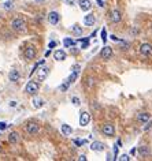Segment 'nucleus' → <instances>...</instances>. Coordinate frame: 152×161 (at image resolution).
<instances>
[{"label":"nucleus","instance_id":"obj_1","mask_svg":"<svg viewBox=\"0 0 152 161\" xmlns=\"http://www.w3.org/2000/svg\"><path fill=\"white\" fill-rule=\"evenodd\" d=\"M11 29L15 31V33H19V34H22V33H26L27 27H26V21L23 19V18H14L12 21H11Z\"/></svg>","mask_w":152,"mask_h":161},{"label":"nucleus","instance_id":"obj_2","mask_svg":"<svg viewBox=\"0 0 152 161\" xmlns=\"http://www.w3.org/2000/svg\"><path fill=\"white\" fill-rule=\"evenodd\" d=\"M23 57L27 62H34L37 57V48L34 45H26L23 49Z\"/></svg>","mask_w":152,"mask_h":161},{"label":"nucleus","instance_id":"obj_3","mask_svg":"<svg viewBox=\"0 0 152 161\" xmlns=\"http://www.w3.org/2000/svg\"><path fill=\"white\" fill-rule=\"evenodd\" d=\"M40 90V85H38V81H29L26 83V88H25V92L29 96H36Z\"/></svg>","mask_w":152,"mask_h":161},{"label":"nucleus","instance_id":"obj_4","mask_svg":"<svg viewBox=\"0 0 152 161\" xmlns=\"http://www.w3.org/2000/svg\"><path fill=\"white\" fill-rule=\"evenodd\" d=\"M49 67H48L47 64H42V66H40V70L37 71V81L38 82H42V81H45L47 79V77L49 75Z\"/></svg>","mask_w":152,"mask_h":161},{"label":"nucleus","instance_id":"obj_5","mask_svg":"<svg viewBox=\"0 0 152 161\" xmlns=\"http://www.w3.org/2000/svg\"><path fill=\"white\" fill-rule=\"evenodd\" d=\"M25 131L29 135H36V134H38L40 127H38V124H37L36 122H27L26 124H25Z\"/></svg>","mask_w":152,"mask_h":161},{"label":"nucleus","instance_id":"obj_6","mask_svg":"<svg viewBox=\"0 0 152 161\" xmlns=\"http://www.w3.org/2000/svg\"><path fill=\"white\" fill-rule=\"evenodd\" d=\"M108 18H110L111 23H119V22L122 21V12L118 10V8H114V10L110 11Z\"/></svg>","mask_w":152,"mask_h":161},{"label":"nucleus","instance_id":"obj_7","mask_svg":"<svg viewBox=\"0 0 152 161\" xmlns=\"http://www.w3.org/2000/svg\"><path fill=\"white\" fill-rule=\"evenodd\" d=\"M101 132L105 137H114L115 135V127H114V124H111V123H104L103 127H101Z\"/></svg>","mask_w":152,"mask_h":161},{"label":"nucleus","instance_id":"obj_8","mask_svg":"<svg viewBox=\"0 0 152 161\" xmlns=\"http://www.w3.org/2000/svg\"><path fill=\"white\" fill-rule=\"evenodd\" d=\"M47 16H48L49 25H52V26H56L59 22H60V14H59L58 11H51Z\"/></svg>","mask_w":152,"mask_h":161},{"label":"nucleus","instance_id":"obj_9","mask_svg":"<svg viewBox=\"0 0 152 161\" xmlns=\"http://www.w3.org/2000/svg\"><path fill=\"white\" fill-rule=\"evenodd\" d=\"M140 53L145 57L151 56L152 55V45L149 42H142L141 45H140Z\"/></svg>","mask_w":152,"mask_h":161},{"label":"nucleus","instance_id":"obj_10","mask_svg":"<svg viewBox=\"0 0 152 161\" xmlns=\"http://www.w3.org/2000/svg\"><path fill=\"white\" fill-rule=\"evenodd\" d=\"M111 56H112V48L108 47V45H104L103 49L100 51V57L103 60H110Z\"/></svg>","mask_w":152,"mask_h":161},{"label":"nucleus","instance_id":"obj_11","mask_svg":"<svg viewBox=\"0 0 152 161\" xmlns=\"http://www.w3.org/2000/svg\"><path fill=\"white\" fill-rule=\"evenodd\" d=\"M8 79H10V82H12V83L19 82V79H21V74H19V71H18L16 68H11L10 73H8Z\"/></svg>","mask_w":152,"mask_h":161},{"label":"nucleus","instance_id":"obj_12","mask_svg":"<svg viewBox=\"0 0 152 161\" xmlns=\"http://www.w3.org/2000/svg\"><path fill=\"white\" fill-rule=\"evenodd\" d=\"M90 122V113H88V112H81V115H79V126L81 127H86V126L89 124Z\"/></svg>","mask_w":152,"mask_h":161},{"label":"nucleus","instance_id":"obj_13","mask_svg":"<svg viewBox=\"0 0 152 161\" xmlns=\"http://www.w3.org/2000/svg\"><path fill=\"white\" fill-rule=\"evenodd\" d=\"M105 149V145L103 142H100V141H93L92 143H90V150L92 151H104Z\"/></svg>","mask_w":152,"mask_h":161},{"label":"nucleus","instance_id":"obj_14","mask_svg":"<svg viewBox=\"0 0 152 161\" xmlns=\"http://www.w3.org/2000/svg\"><path fill=\"white\" fill-rule=\"evenodd\" d=\"M151 113H148V112H140V113H137V122L138 123H141V124H145L148 120H151Z\"/></svg>","mask_w":152,"mask_h":161},{"label":"nucleus","instance_id":"obj_15","mask_svg":"<svg viewBox=\"0 0 152 161\" xmlns=\"http://www.w3.org/2000/svg\"><path fill=\"white\" fill-rule=\"evenodd\" d=\"M78 5H79V8H81V11L88 12L92 8V1L90 0H78Z\"/></svg>","mask_w":152,"mask_h":161},{"label":"nucleus","instance_id":"obj_16","mask_svg":"<svg viewBox=\"0 0 152 161\" xmlns=\"http://www.w3.org/2000/svg\"><path fill=\"white\" fill-rule=\"evenodd\" d=\"M94 23H96V16H94V14H88V15L84 16V25L85 26H93Z\"/></svg>","mask_w":152,"mask_h":161},{"label":"nucleus","instance_id":"obj_17","mask_svg":"<svg viewBox=\"0 0 152 161\" xmlns=\"http://www.w3.org/2000/svg\"><path fill=\"white\" fill-rule=\"evenodd\" d=\"M19 139H21V137H19V134L16 131H11L10 134H8V142H10L11 145H16L19 142Z\"/></svg>","mask_w":152,"mask_h":161},{"label":"nucleus","instance_id":"obj_18","mask_svg":"<svg viewBox=\"0 0 152 161\" xmlns=\"http://www.w3.org/2000/svg\"><path fill=\"white\" fill-rule=\"evenodd\" d=\"M66 52L63 51V49H56L55 52H53V59L55 60H58V62H63V60H66Z\"/></svg>","mask_w":152,"mask_h":161},{"label":"nucleus","instance_id":"obj_19","mask_svg":"<svg viewBox=\"0 0 152 161\" xmlns=\"http://www.w3.org/2000/svg\"><path fill=\"white\" fill-rule=\"evenodd\" d=\"M138 154L141 157H148L151 156V149H149V146L147 145H141L138 147Z\"/></svg>","mask_w":152,"mask_h":161},{"label":"nucleus","instance_id":"obj_20","mask_svg":"<svg viewBox=\"0 0 152 161\" xmlns=\"http://www.w3.org/2000/svg\"><path fill=\"white\" fill-rule=\"evenodd\" d=\"M31 105H33V108L34 109H40L45 105V100L36 97V99H33V101H31Z\"/></svg>","mask_w":152,"mask_h":161},{"label":"nucleus","instance_id":"obj_21","mask_svg":"<svg viewBox=\"0 0 152 161\" xmlns=\"http://www.w3.org/2000/svg\"><path fill=\"white\" fill-rule=\"evenodd\" d=\"M71 31H73L74 36L79 37V36H82V33H84V29L79 26V25H73V26H71Z\"/></svg>","mask_w":152,"mask_h":161},{"label":"nucleus","instance_id":"obj_22","mask_svg":"<svg viewBox=\"0 0 152 161\" xmlns=\"http://www.w3.org/2000/svg\"><path fill=\"white\" fill-rule=\"evenodd\" d=\"M42 64H45V59H41L40 62H37L36 64L33 66V68H31L30 74H29V78H31V77H33V74H34V73L37 71V68H40V66H42Z\"/></svg>","mask_w":152,"mask_h":161},{"label":"nucleus","instance_id":"obj_23","mask_svg":"<svg viewBox=\"0 0 152 161\" xmlns=\"http://www.w3.org/2000/svg\"><path fill=\"white\" fill-rule=\"evenodd\" d=\"M75 44H77V41L71 40L70 37H66V38H63V45H64V48H71V47H74Z\"/></svg>","mask_w":152,"mask_h":161},{"label":"nucleus","instance_id":"obj_24","mask_svg":"<svg viewBox=\"0 0 152 161\" xmlns=\"http://www.w3.org/2000/svg\"><path fill=\"white\" fill-rule=\"evenodd\" d=\"M60 131H62L63 135H71V134H73V128H71L68 124H62Z\"/></svg>","mask_w":152,"mask_h":161},{"label":"nucleus","instance_id":"obj_25","mask_svg":"<svg viewBox=\"0 0 152 161\" xmlns=\"http://www.w3.org/2000/svg\"><path fill=\"white\" fill-rule=\"evenodd\" d=\"M78 75H79V71H71V74H70V77L67 78L68 83L71 85V83H74L75 81H77V78H78Z\"/></svg>","mask_w":152,"mask_h":161},{"label":"nucleus","instance_id":"obj_26","mask_svg":"<svg viewBox=\"0 0 152 161\" xmlns=\"http://www.w3.org/2000/svg\"><path fill=\"white\" fill-rule=\"evenodd\" d=\"M14 7H15V4H14V0H5L4 4H3V8H4V10H7V11L12 10Z\"/></svg>","mask_w":152,"mask_h":161},{"label":"nucleus","instance_id":"obj_27","mask_svg":"<svg viewBox=\"0 0 152 161\" xmlns=\"http://www.w3.org/2000/svg\"><path fill=\"white\" fill-rule=\"evenodd\" d=\"M78 41L82 42V44H81V49H88V48H89V37H88V38H79Z\"/></svg>","mask_w":152,"mask_h":161},{"label":"nucleus","instance_id":"obj_28","mask_svg":"<svg viewBox=\"0 0 152 161\" xmlns=\"http://www.w3.org/2000/svg\"><path fill=\"white\" fill-rule=\"evenodd\" d=\"M70 88V83H68V81L67 79H66V81H64V82L62 83V85H60V86H59V90H60V92H63V93H64V92H67V89Z\"/></svg>","mask_w":152,"mask_h":161},{"label":"nucleus","instance_id":"obj_29","mask_svg":"<svg viewBox=\"0 0 152 161\" xmlns=\"http://www.w3.org/2000/svg\"><path fill=\"white\" fill-rule=\"evenodd\" d=\"M100 36H101V41H103V42L107 41V30H105V27H103V29H101Z\"/></svg>","mask_w":152,"mask_h":161},{"label":"nucleus","instance_id":"obj_30","mask_svg":"<svg viewBox=\"0 0 152 161\" xmlns=\"http://www.w3.org/2000/svg\"><path fill=\"white\" fill-rule=\"evenodd\" d=\"M74 145H77V146H82L86 143V139H74Z\"/></svg>","mask_w":152,"mask_h":161},{"label":"nucleus","instance_id":"obj_31","mask_svg":"<svg viewBox=\"0 0 152 161\" xmlns=\"http://www.w3.org/2000/svg\"><path fill=\"white\" fill-rule=\"evenodd\" d=\"M71 104H73L74 107H79V105H81V101H79L78 97H73V99H71Z\"/></svg>","mask_w":152,"mask_h":161},{"label":"nucleus","instance_id":"obj_32","mask_svg":"<svg viewBox=\"0 0 152 161\" xmlns=\"http://www.w3.org/2000/svg\"><path fill=\"white\" fill-rule=\"evenodd\" d=\"M151 127H152V119L148 120L147 123H145V126H144V128H142V130H144V131H148L149 128H151Z\"/></svg>","mask_w":152,"mask_h":161},{"label":"nucleus","instance_id":"obj_33","mask_svg":"<svg viewBox=\"0 0 152 161\" xmlns=\"http://www.w3.org/2000/svg\"><path fill=\"white\" fill-rule=\"evenodd\" d=\"M58 47V42L56 41H49V44H48V49H53V48Z\"/></svg>","mask_w":152,"mask_h":161},{"label":"nucleus","instance_id":"obj_34","mask_svg":"<svg viewBox=\"0 0 152 161\" xmlns=\"http://www.w3.org/2000/svg\"><path fill=\"white\" fill-rule=\"evenodd\" d=\"M93 83H94V79L92 78V77H89V78H86V85H88L89 88L92 86V85H93Z\"/></svg>","mask_w":152,"mask_h":161},{"label":"nucleus","instance_id":"obj_35","mask_svg":"<svg viewBox=\"0 0 152 161\" xmlns=\"http://www.w3.org/2000/svg\"><path fill=\"white\" fill-rule=\"evenodd\" d=\"M7 123H5V122H0V131H4L5 128H7Z\"/></svg>","mask_w":152,"mask_h":161},{"label":"nucleus","instance_id":"obj_36","mask_svg":"<svg viewBox=\"0 0 152 161\" xmlns=\"http://www.w3.org/2000/svg\"><path fill=\"white\" fill-rule=\"evenodd\" d=\"M119 160H121V161H129V160H130V157L127 156V154H122V156L119 157Z\"/></svg>","mask_w":152,"mask_h":161},{"label":"nucleus","instance_id":"obj_37","mask_svg":"<svg viewBox=\"0 0 152 161\" xmlns=\"http://www.w3.org/2000/svg\"><path fill=\"white\" fill-rule=\"evenodd\" d=\"M79 68H81L79 64H74L73 67H71V71H79Z\"/></svg>","mask_w":152,"mask_h":161},{"label":"nucleus","instance_id":"obj_38","mask_svg":"<svg viewBox=\"0 0 152 161\" xmlns=\"http://www.w3.org/2000/svg\"><path fill=\"white\" fill-rule=\"evenodd\" d=\"M110 38H111V40H112V41H116V42H122V40H119V38H118V37H116V36H114V34H112V36H110Z\"/></svg>","mask_w":152,"mask_h":161},{"label":"nucleus","instance_id":"obj_39","mask_svg":"<svg viewBox=\"0 0 152 161\" xmlns=\"http://www.w3.org/2000/svg\"><path fill=\"white\" fill-rule=\"evenodd\" d=\"M78 160H79V161H86L88 158H86V156H85V154H81V156L78 157Z\"/></svg>","mask_w":152,"mask_h":161},{"label":"nucleus","instance_id":"obj_40","mask_svg":"<svg viewBox=\"0 0 152 161\" xmlns=\"http://www.w3.org/2000/svg\"><path fill=\"white\" fill-rule=\"evenodd\" d=\"M96 3L99 7H104V3H103V0H96Z\"/></svg>","mask_w":152,"mask_h":161},{"label":"nucleus","instance_id":"obj_41","mask_svg":"<svg viewBox=\"0 0 152 161\" xmlns=\"http://www.w3.org/2000/svg\"><path fill=\"white\" fill-rule=\"evenodd\" d=\"M66 3H67L68 5H74L75 4V0H66Z\"/></svg>","mask_w":152,"mask_h":161},{"label":"nucleus","instance_id":"obj_42","mask_svg":"<svg viewBox=\"0 0 152 161\" xmlns=\"http://www.w3.org/2000/svg\"><path fill=\"white\" fill-rule=\"evenodd\" d=\"M118 147H119L118 145H115V146H114V154H115V157L118 156Z\"/></svg>","mask_w":152,"mask_h":161},{"label":"nucleus","instance_id":"obj_43","mask_svg":"<svg viewBox=\"0 0 152 161\" xmlns=\"http://www.w3.org/2000/svg\"><path fill=\"white\" fill-rule=\"evenodd\" d=\"M10 107H16V101H10Z\"/></svg>","mask_w":152,"mask_h":161},{"label":"nucleus","instance_id":"obj_44","mask_svg":"<svg viewBox=\"0 0 152 161\" xmlns=\"http://www.w3.org/2000/svg\"><path fill=\"white\" fill-rule=\"evenodd\" d=\"M71 52H73L74 55H75V53H78V49H75V48H73V47H71Z\"/></svg>","mask_w":152,"mask_h":161},{"label":"nucleus","instance_id":"obj_45","mask_svg":"<svg viewBox=\"0 0 152 161\" xmlns=\"http://www.w3.org/2000/svg\"><path fill=\"white\" fill-rule=\"evenodd\" d=\"M49 53H51V49H48L47 52H45V57H48V56H49Z\"/></svg>","mask_w":152,"mask_h":161},{"label":"nucleus","instance_id":"obj_46","mask_svg":"<svg viewBox=\"0 0 152 161\" xmlns=\"http://www.w3.org/2000/svg\"><path fill=\"white\" fill-rule=\"evenodd\" d=\"M116 145H118V146H122V141H121V139H118V142H116Z\"/></svg>","mask_w":152,"mask_h":161},{"label":"nucleus","instance_id":"obj_47","mask_svg":"<svg viewBox=\"0 0 152 161\" xmlns=\"http://www.w3.org/2000/svg\"><path fill=\"white\" fill-rule=\"evenodd\" d=\"M36 1H42V0H36Z\"/></svg>","mask_w":152,"mask_h":161},{"label":"nucleus","instance_id":"obj_48","mask_svg":"<svg viewBox=\"0 0 152 161\" xmlns=\"http://www.w3.org/2000/svg\"><path fill=\"white\" fill-rule=\"evenodd\" d=\"M0 151H1V147H0Z\"/></svg>","mask_w":152,"mask_h":161}]
</instances>
